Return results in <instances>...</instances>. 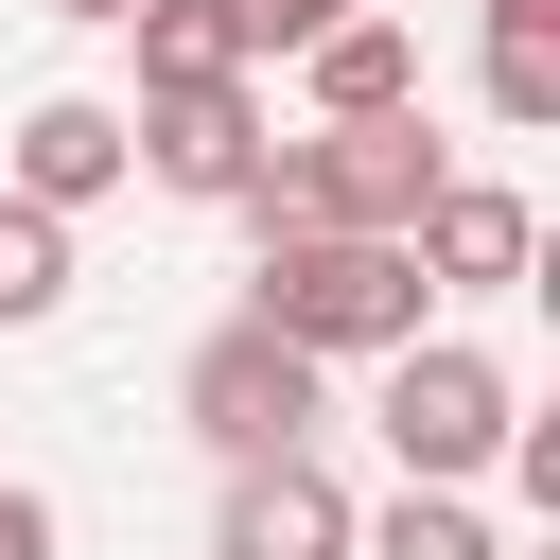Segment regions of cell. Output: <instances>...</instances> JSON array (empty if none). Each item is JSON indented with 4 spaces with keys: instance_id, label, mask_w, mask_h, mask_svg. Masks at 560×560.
Masks as SVG:
<instances>
[{
    "instance_id": "obj_13",
    "label": "cell",
    "mask_w": 560,
    "mask_h": 560,
    "mask_svg": "<svg viewBox=\"0 0 560 560\" xmlns=\"http://www.w3.org/2000/svg\"><path fill=\"white\" fill-rule=\"evenodd\" d=\"M350 0H245V52H298V35H332Z\"/></svg>"
},
{
    "instance_id": "obj_4",
    "label": "cell",
    "mask_w": 560,
    "mask_h": 560,
    "mask_svg": "<svg viewBox=\"0 0 560 560\" xmlns=\"http://www.w3.org/2000/svg\"><path fill=\"white\" fill-rule=\"evenodd\" d=\"M175 420H192L228 472H245V455H315V350H298V332H262V315H228V332H192Z\"/></svg>"
},
{
    "instance_id": "obj_10",
    "label": "cell",
    "mask_w": 560,
    "mask_h": 560,
    "mask_svg": "<svg viewBox=\"0 0 560 560\" xmlns=\"http://www.w3.org/2000/svg\"><path fill=\"white\" fill-rule=\"evenodd\" d=\"M122 35H140V88H228V70H262V52H245V0H140Z\"/></svg>"
},
{
    "instance_id": "obj_14",
    "label": "cell",
    "mask_w": 560,
    "mask_h": 560,
    "mask_svg": "<svg viewBox=\"0 0 560 560\" xmlns=\"http://www.w3.org/2000/svg\"><path fill=\"white\" fill-rule=\"evenodd\" d=\"M0 560H52V490H0Z\"/></svg>"
},
{
    "instance_id": "obj_2",
    "label": "cell",
    "mask_w": 560,
    "mask_h": 560,
    "mask_svg": "<svg viewBox=\"0 0 560 560\" xmlns=\"http://www.w3.org/2000/svg\"><path fill=\"white\" fill-rule=\"evenodd\" d=\"M420 298H438V280H420L385 228H262V262H245V315L298 332L315 368H332V350H402Z\"/></svg>"
},
{
    "instance_id": "obj_11",
    "label": "cell",
    "mask_w": 560,
    "mask_h": 560,
    "mask_svg": "<svg viewBox=\"0 0 560 560\" xmlns=\"http://www.w3.org/2000/svg\"><path fill=\"white\" fill-rule=\"evenodd\" d=\"M70 298V210H35V192H0V332H35Z\"/></svg>"
},
{
    "instance_id": "obj_12",
    "label": "cell",
    "mask_w": 560,
    "mask_h": 560,
    "mask_svg": "<svg viewBox=\"0 0 560 560\" xmlns=\"http://www.w3.org/2000/svg\"><path fill=\"white\" fill-rule=\"evenodd\" d=\"M350 542H368V560H508L472 490H402V508H385V525H350Z\"/></svg>"
},
{
    "instance_id": "obj_6",
    "label": "cell",
    "mask_w": 560,
    "mask_h": 560,
    "mask_svg": "<svg viewBox=\"0 0 560 560\" xmlns=\"http://www.w3.org/2000/svg\"><path fill=\"white\" fill-rule=\"evenodd\" d=\"M402 262H420L438 298H525L542 210H525V192H490V175H438V192H420V228H402Z\"/></svg>"
},
{
    "instance_id": "obj_7",
    "label": "cell",
    "mask_w": 560,
    "mask_h": 560,
    "mask_svg": "<svg viewBox=\"0 0 560 560\" xmlns=\"http://www.w3.org/2000/svg\"><path fill=\"white\" fill-rule=\"evenodd\" d=\"M350 490L315 472V455H245L228 472V508H210V560H350Z\"/></svg>"
},
{
    "instance_id": "obj_15",
    "label": "cell",
    "mask_w": 560,
    "mask_h": 560,
    "mask_svg": "<svg viewBox=\"0 0 560 560\" xmlns=\"http://www.w3.org/2000/svg\"><path fill=\"white\" fill-rule=\"evenodd\" d=\"M52 18H140V0H52Z\"/></svg>"
},
{
    "instance_id": "obj_5",
    "label": "cell",
    "mask_w": 560,
    "mask_h": 560,
    "mask_svg": "<svg viewBox=\"0 0 560 560\" xmlns=\"http://www.w3.org/2000/svg\"><path fill=\"white\" fill-rule=\"evenodd\" d=\"M122 140H140V175H158V192L228 210V192L262 175V88H245V70H228V88H140V105H122Z\"/></svg>"
},
{
    "instance_id": "obj_9",
    "label": "cell",
    "mask_w": 560,
    "mask_h": 560,
    "mask_svg": "<svg viewBox=\"0 0 560 560\" xmlns=\"http://www.w3.org/2000/svg\"><path fill=\"white\" fill-rule=\"evenodd\" d=\"M298 88H315V122H368V105H420V35L350 0L332 35H298Z\"/></svg>"
},
{
    "instance_id": "obj_3",
    "label": "cell",
    "mask_w": 560,
    "mask_h": 560,
    "mask_svg": "<svg viewBox=\"0 0 560 560\" xmlns=\"http://www.w3.org/2000/svg\"><path fill=\"white\" fill-rule=\"evenodd\" d=\"M385 385H368V420H385V455H402V490H472L490 455H508V368L490 350H455V332H402V350H368Z\"/></svg>"
},
{
    "instance_id": "obj_8",
    "label": "cell",
    "mask_w": 560,
    "mask_h": 560,
    "mask_svg": "<svg viewBox=\"0 0 560 560\" xmlns=\"http://www.w3.org/2000/svg\"><path fill=\"white\" fill-rule=\"evenodd\" d=\"M140 175V140H122V105H88V88H52L18 140H0V192H35V210H105Z\"/></svg>"
},
{
    "instance_id": "obj_1",
    "label": "cell",
    "mask_w": 560,
    "mask_h": 560,
    "mask_svg": "<svg viewBox=\"0 0 560 560\" xmlns=\"http://www.w3.org/2000/svg\"><path fill=\"white\" fill-rule=\"evenodd\" d=\"M455 158H438V122L420 105H368V122H315V140H262V175L228 192L245 228H420V192H438Z\"/></svg>"
}]
</instances>
